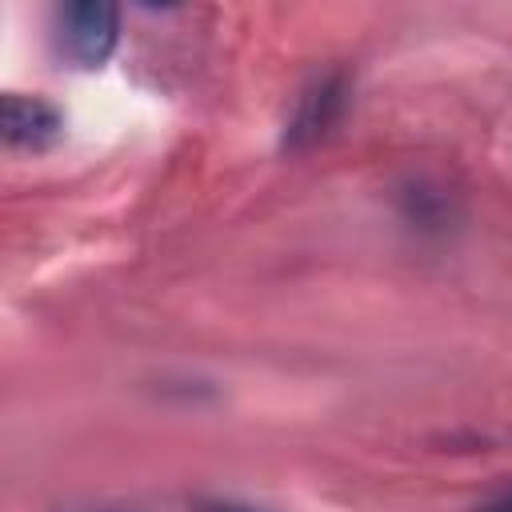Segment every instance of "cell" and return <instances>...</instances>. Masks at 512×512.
Wrapping results in <instances>:
<instances>
[{"instance_id":"cell-1","label":"cell","mask_w":512,"mask_h":512,"mask_svg":"<svg viewBox=\"0 0 512 512\" xmlns=\"http://www.w3.org/2000/svg\"><path fill=\"white\" fill-rule=\"evenodd\" d=\"M116 8L104 0H76L56 12V44L80 68H100L116 48Z\"/></svg>"},{"instance_id":"cell-2","label":"cell","mask_w":512,"mask_h":512,"mask_svg":"<svg viewBox=\"0 0 512 512\" xmlns=\"http://www.w3.org/2000/svg\"><path fill=\"white\" fill-rule=\"evenodd\" d=\"M64 120L52 104L36 100V96H4V140L12 148H24V152H40L48 144H56Z\"/></svg>"},{"instance_id":"cell-3","label":"cell","mask_w":512,"mask_h":512,"mask_svg":"<svg viewBox=\"0 0 512 512\" xmlns=\"http://www.w3.org/2000/svg\"><path fill=\"white\" fill-rule=\"evenodd\" d=\"M340 104H344V84H340L336 76L312 84V88L300 96V104H296V116H292V124H288L284 144H308V140L324 136V132L332 128V120L340 116Z\"/></svg>"},{"instance_id":"cell-4","label":"cell","mask_w":512,"mask_h":512,"mask_svg":"<svg viewBox=\"0 0 512 512\" xmlns=\"http://www.w3.org/2000/svg\"><path fill=\"white\" fill-rule=\"evenodd\" d=\"M476 512H512V492H508V496H496V500H488V504H480Z\"/></svg>"},{"instance_id":"cell-5","label":"cell","mask_w":512,"mask_h":512,"mask_svg":"<svg viewBox=\"0 0 512 512\" xmlns=\"http://www.w3.org/2000/svg\"><path fill=\"white\" fill-rule=\"evenodd\" d=\"M220 512H240V508H220Z\"/></svg>"}]
</instances>
